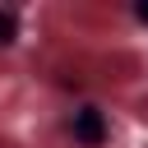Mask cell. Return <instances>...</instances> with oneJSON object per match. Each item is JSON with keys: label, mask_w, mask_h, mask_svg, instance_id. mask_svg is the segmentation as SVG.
I'll use <instances>...</instances> for the list:
<instances>
[{"label": "cell", "mask_w": 148, "mask_h": 148, "mask_svg": "<svg viewBox=\"0 0 148 148\" xmlns=\"http://www.w3.org/2000/svg\"><path fill=\"white\" fill-rule=\"evenodd\" d=\"M69 134H74L79 143L97 148V143L106 139V116H102L97 106H83V111H74V116H69Z\"/></svg>", "instance_id": "1"}, {"label": "cell", "mask_w": 148, "mask_h": 148, "mask_svg": "<svg viewBox=\"0 0 148 148\" xmlns=\"http://www.w3.org/2000/svg\"><path fill=\"white\" fill-rule=\"evenodd\" d=\"M18 37V14L14 9H0V46H9Z\"/></svg>", "instance_id": "2"}, {"label": "cell", "mask_w": 148, "mask_h": 148, "mask_svg": "<svg viewBox=\"0 0 148 148\" xmlns=\"http://www.w3.org/2000/svg\"><path fill=\"white\" fill-rule=\"evenodd\" d=\"M134 18H139V23H148V5H134Z\"/></svg>", "instance_id": "3"}]
</instances>
